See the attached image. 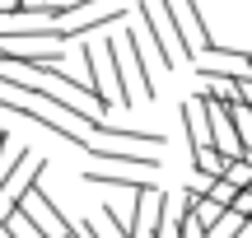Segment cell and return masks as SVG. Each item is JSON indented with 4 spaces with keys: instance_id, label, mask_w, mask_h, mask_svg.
<instances>
[{
    "instance_id": "obj_1",
    "label": "cell",
    "mask_w": 252,
    "mask_h": 238,
    "mask_svg": "<svg viewBox=\"0 0 252 238\" xmlns=\"http://www.w3.org/2000/svg\"><path fill=\"white\" fill-rule=\"evenodd\" d=\"M0 108L5 112H14V117H28V121H37V126H47L52 136H61V140H70V145H84V131H75L70 121H61L52 108H42V103H33V98H24V93H9V89H0Z\"/></svg>"
},
{
    "instance_id": "obj_2",
    "label": "cell",
    "mask_w": 252,
    "mask_h": 238,
    "mask_svg": "<svg viewBox=\"0 0 252 238\" xmlns=\"http://www.w3.org/2000/svg\"><path fill=\"white\" fill-rule=\"evenodd\" d=\"M126 19V0H98V5H84V9H75V14H65L61 24V37L70 42V37H84V33H94V28H108V24H122Z\"/></svg>"
},
{
    "instance_id": "obj_3",
    "label": "cell",
    "mask_w": 252,
    "mask_h": 238,
    "mask_svg": "<svg viewBox=\"0 0 252 238\" xmlns=\"http://www.w3.org/2000/svg\"><path fill=\"white\" fill-rule=\"evenodd\" d=\"M140 24H145V33H140V37L150 42L154 61H159L163 70H173V65L182 61V52H178V37L168 33V24L159 19V9H154V5H145V0H140Z\"/></svg>"
},
{
    "instance_id": "obj_4",
    "label": "cell",
    "mask_w": 252,
    "mask_h": 238,
    "mask_svg": "<svg viewBox=\"0 0 252 238\" xmlns=\"http://www.w3.org/2000/svg\"><path fill=\"white\" fill-rule=\"evenodd\" d=\"M84 154L103 159V164H117V168H140V173H159V154H145V149H122V145H98V140H84Z\"/></svg>"
},
{
    "instance_id": "obj_5",
    "label": "cell",
    "mask_w": 252,
    "mask_h": 238,
    "mask_svg": "<svg viewBox=\"0 0 252 238\" xmlns=\"http://www.w3.org/2000/svg\"><path fill=\"white\" fill-rule=\"evenodd\" d=\"M98 56H103V75H108V84H112V93L117 98L112 103H122V108H135V93H131V84H126V61H122V47L112 42V37H98Z\"/></svg>"
},
{
    "instance_id": "obj_6",
    "label": "cell",
    "mask_w": 252,
    "mask_h": 238,
    "mask_svg": "<svg viewBox=\"0 0 252 238\" xmlns=\"http://www.w3.org/2000/svg\"><path fill=\"white\" fill-rule=\"evenodd\" d=\"M122 52H126V61H131L135 80H140V89H145V103H150V98H154V75H150V61H145V37H140V24H126Z\"/></svg>"
},
{
    "instance_id": "obj_7",
    "label": "cell",
    "mask_w": 252,
    "mask_h": 238,
    "mask_svg": "<svg viewBox=\"0 0 252 238\" xmlns=\"http://www.w3.org/2000/svg\"><path fill=\"white\" fill-rule=\"evenodd\" d=\"M182 131H187V149L191 154H196V149H210V121H206V108H201L196 93L182 103Z\"/></svg>"
},
{
    "instance_id": "obj_8",
    "label": "cell",
    "mask_w": 252,
    "mask_h": 238,
    "mask_svg": "<svg viewBox=\"0 0 252 238\" xmlns=\"http://www.w3.org/2000/svg\"><path fill=\"white\" fill-rule=\"evenodd\" d=\"M84 182H94V187H126V192H140L150 178H135V173H84Z\"/></svg>"
},
{
    "instance_id": "obj_9",
    "label": "cell",
    "mask_w": 252,
    "mask_h": 238,
    "mask_svg": "<svg viewBox=\"0 0 252 238\" xmlns=\"http://www.w3.org/2000/svg\"><path fill=\"white\" fill-rule=\"evenodd\" d=\"M224 182L234 187V192H248V187H252V164H248V159H229Z\"/></svg>"
},
{
    "instance_id": "obj_10",
    "label": "cell",
    "mask_w": 252,
    "mask_h": 238,
    "mask_svg": "<svg viewBox=\"0 0 252 238\" xmlns=\"http://www.w3.org/2000/svg\"><path fill=\"white\" fill-rule=\"evenodd\" d=\"M154 238H182V206H163V215H159V234Z\"/></svg>"
},
{
    "instance_id": "obj_11",
    "label": "cell",
    "mask_w": 252,
    "mask_h": 238,
    "mask_svg": "<svg viewBox=\"0 0 252 238\" xmlns=\"http://www.w3.org/2000/svg\"><path fill=\"white\" fill-rule=\"evenodd\" d=\"M238 234H248V224L238 220V215H224V220L215 224V229H210L206 238H238Z\"/></svg>"
},
{
    "instance_id": "obj_12",
    "label": "cell",
    "mask_w": 252,
    "mask_h": 238,
    "mask_svg": "<svg viewBox=\"0 0 252 238\" xmlns=\"http://www.w3.org/2000/svg\"><path fill=\"white\" fill-rule=\"evenodd\" d=\"M234 196H238V192H234V187L224 182V178H220V182H210V187H206V201H215V206H224V210H229V206H234Z\"/></svg>"
},
{
    "instance_id": "obj_13",
    "label": "cell",
    "mask_w": 252,
    "mask_h": 238,
    "mask_svg": "<svg viewBox=\"0 0 252 238\" xmlns=\"http://www.w3.org/2000/svg\"><path fill=\"white\" fill-rule=\"evenodd\" d=\"M229 215H238L243 224H252V187H248V192H238V196H234V206H229Z\"/></svg>"
},
{
    "instance_id": "obj_14",
    "label": "cell",
    "mask_w": 252,
    "mask_h": 238,
    "mask_svg": "<svg viewBox=\"0 0 252 238\" xmlns=\"http://www.w3.org/2000/svg\"><path fill=\"white\" fill-rule=\"evenodd\" d=\"M9 14H24V0H0V19H9Z\"/></svg>"
}]
</instances>
